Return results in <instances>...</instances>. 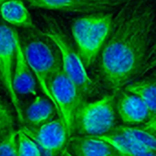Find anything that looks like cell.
Masks as SVG:
<instances>
[{
    "label": "cell",
    "mask_w": 156,
    "mask_h": 156,
    "mask_svg": "<svg viewBox=\"0 0 156 156\" xmlns=\"http://www.w3.org/2000/svg\"><path fill=\"white\" fill-rule=\"evenodd\" d=\"M155 28L153 0H136L121 8L101 53V70L111 89L119 90L138 76Z\"/></svg>",
    "instance_id": "6da1fadb"
},
{
    "label": "cell",
    "mask_w": 156,
    "mask_h": 156,
    "mask_svg": "<svg viewBox=\"0 0 156 156\" xmlns=\"http://www.w3.org/2000/svg\"><path fill=\"white\" fill-rule=\"evenodd\" d=\"M113 25L112 13L87 15L76 19L71 27L78 54L85 69L91 66L102 49Z\"/></svg>",
    "instance_id": "7a4b0ae2"
},
{
    "label": "cell",
    "mask_w": 156,
    "mask_h": 156,
    "mask_svg": "<svg viewBox=\"0 0 156 156\" xmlns=\"http://www.w3.org/2000/svg\"><path fill=\"white\" fill-rule=\"evenodd\" d=\"M115 97L107 95L93 102H82L78 107L73 130L82 136L99 137L112 132L115 125Z\"/></svg>",
    "instance_id": "3957f363"
},
{
    "label": "cell",
    "mask_w": 156,
    "mask_h": 156,
    "mask_svg": "<svg viewBox=\"0 0 156 156\" xmlns=\"http://www.w3.org/2000/svg\"><path fill=\"white\" fill-rule=\"evenodd\" d=\"M45 21L47 23L46 30L44 32L40 31V33L51 40L58 48L61 58L63 71L76 85L81 96L90 92L93 90L94 84L88 76L79 54L71 47L55 18L45 16Z\"/></svg>",
    "instance_id": "277c9868"
},
{
    "label": "cell",
    "mask_w": 156,
    "mask_h": 156,
    "mask_svg": "<svg viewBox=\"0 0 156 156\" xmlns=\"http://www.w3.org/2000/svg\"><path fill=\"white\" fill-rule=\"evenodd\" d=\"M22 48L25 58L36 76L41 90L57 109L48 85L54 74L62 67L61 61L58 60L49 43L37 35H29Z\"/></svg>",
    "instance_id": "5b68a950"
},
{
    "label": "cell",
    "mask_w": 156,
    "mask_h": 156,
    "mask_svg": "<svg viewBox=\"0 0 156 156\" xmlns=\"http://www.w3.org/2000/svg\"><path fill=\"white\" fill-rule=\"evenodd\" d=\"M48 88L56 102L58 116L63 121L70 137L75 113L81 103V95L76 85L65 74L62 67L52 77Z\"/></svg>",
    "instance_id": "8992f818"
},
{
    "label": "cell",
    "mask_w": 156,
    "mask_h": 156,
    "mask_svg": "<svg viewBox=\"0 0 156 156\" xmlns=\"http://www.w3.org/2000/svg\"><path fill=\"white\" fill-rule=\"evenodd\" d=\"M16 30L0 24V81L6 90L10 101L15 108L16 117L20 122H24V112L19 98L13 88V71L16 58Z\"/></svg>",
    "instance_id": "52a82bcc"
},
{
    "label": "cell",
    "mask_w": 156,
    "mask_h": 156,
    "mask_svg": "<svg viewBox=\"0 0 156 156\" xmlns=\"http://www.w3.org/2000/svg\"><path fill=\"white\" fill-rule=\"evenodd\" d=\"M29 6L80 14H104L122 7L136 0H21Z\"/></svg>",
    "instance_id": "ba28073f"
},
{
    "label": "cell",
    "mask_w": 156,
    "mask_h": 156,
    "mask_svg": "<svg viewBox=\"0 0 156 156\" xmlns=\"http://www.w3.org/2000/svg\"><path fill=\"white\" fill-rule=\"evenodd\" d=\"M21 131L53 155L63 150L69 138L66 126L60 118L48 122L35 130L24 127Z\"/></svg>",
    "instance_id": "9c48e42d"
},
{
    "label": "cell",
    "mask_w": 156,
    "mask_h": 156,
    "mask_svg": "<svg viewBox=\"0 0 156 156\" xmlns=\"http://www.w3.org/2000/svg\"><path fill=\"white\" fill-rule=\"evenodd\" d=\"M13 88L17 95H36V80L24 55L18 37L16 39V58L13 71Z\"/></svg>",
    "instance_id": "30bf717a"
},
{
    "label": "cell",
    "mask_w": 156,
    "mask_h": 156,
    "mask_svg": "<svg viewBox=\"0 0 156 156\" xmlns=\"http://www.w3.org/2000/svg\"><path fill=\"white\" fill-rule=\"evenodd\" d=\"M117 110L122 121L127 124L146 123L152 119V114L142 99L127 91L121 93Z\"/></svg>",
    "instance_id": "8fae6325"
},
{
    "label": "cell",
    "mask_w": 156,
    "mask_h": 156,
    "mask_svg": "<svg viewBox=\"0 0 156 156\" xmlns=\"http://www.w3.org/2000/svg\"><path fill=\"white\" fill-rule=\"evenodd\" d=\"M69 144L76 156H120L113 146L98 137H73Z\"/></svg>",
    "instance_id": "7c38bea8"
},
{
    "label": "cell",
    "mask_w": 156,
    "mask_h": 156,
    "mask_svg": "<svg viewBox=\"0 0 156 156\" xmlns=\"http://www.w3.org/2000/svg\"><path fill=\"white\" fill-rule=\"evenodd\" d=\"M57 111L55 105L48 100L41 96H36L35 100L27 108L24 113V121L32 126H41L54 116Z\"/></svg>",
    "instance_id": "4fadbf2b"
},
{
    "label": "cell",
    "mask_w": 156,
    "mask_h": 156,
    "mask_svg": "<svg viewBox=\"0 0 156 156\" xmlns=\"http://www.w3.org/2000/svg\"><path fill=\"white\" fill-rule=\"evenodd\" d=\"M0 14L7 23L21 27L34 28L31 16L21 0H7L0 5Z\"/></svg>",
    "instance_id": "5bb4252c"
},
{
    "label": "cell",
    "mask_w": 156,
    "mask_h": 156,
    "mask_svg": "<svg viewBox=\"0 0 156 156\" xmlns=\"http://www.w3.org/2000/svg\"><path fill=\"white\" fill-rule=\"evenodd\" d=\"M125 91L133 93L145 103L149 109L152 119L156 116V81H137L132 82L125 87Z\"/></svg>",
    "instance_id": "9a60e30c"
},
{
    "label": "cell",
    "mask_w": 156,
    "mask_h": 156,
    "mask_svg": "<svg viewBox=\"0 0 156 156\" xmlns=\"http://www.w3.org/2000/svg\"><path fill=\"white\" fill-rule=\"evenodd\" d=\"M122 131L127 133L129 135L133 137L137 142L146 147L148 150L156 153V137L152 135L151 133L145 132L142 128L136 127H128V126H122Z\"/></svg>",
    "instance_id": "2e32d148"
},
{
    "label": "cell",
    "mask_w": 156,
    "mask_h": 156,
    "mask_svg": "<svg viewBox=\"0 0 156 156\" xmlns=\"http://www.w3.org/2000/svg\"><path fill=\"white\" fill-rule=\"evenodd\" d=\"M18 156H42L37 144L21 130L17 134Z\"/></svg>",
    "instance_id": "e0dca14e"
},
{
    "label": "cell",
    "mask_w": 156,
    "mask_h": 156,
    "mask_svg": "<svg viewBox=\"0 0 156 156\" xmlns=\"http://www.w3.org/2000/svg\"><path fill=\"white\" fill-rule=\"evenodd\" d=\"M14 118L7 106L0 101V141L14 131Z\"/></svg>",
    "instance_id": "ac0fdd59"
},
{
    "label": "cell",
    "mask_w": 156,
    "mask_h": 156,
    "mask_svg": "<svg viewBox=\"0 0 156 156\" xmlns=\"http://www.w3.org/2000/svg\"><path fill=\"white\" fill-rule=\"evenodd\" d=\"M17 134L14 130L0 141V156H18Z\"/></svg>",
    "instance_id": "d6986e66"
},
{
    "label": "cell",
    "mask_w": 156,
    "mask_h": 156,
    "mask_svg": "<svg viewBox=\"0 0 156 156\" xmlns=\"http://www.w3.org/2000/svg\"><path fill=\"white\" fill-rule=\"evenodd\" d=\"M142 129L156 137V116H154L153 119H151L148 122L144 123Z\"/></svg>",
    "instance_id": "ffe728a7"
},
{
    "label": "cell",
    "mask_w": 156,
    "mask_h": 156,
    "mask_svg": "<svg viewBox=\"0 0 156 156\" xmlns=\"http://www.w3.org/2000/svg\"><path fill=\"white\" fill-rule=\"evenodd\" d=\"M118 151V150H117ZM120 156H156L155 152H146V153H140V154H130L122 151H118Z\"/></svg>",
    "instance_id": "44dd1931"
},
{
    "label": "cell",
    "mask_w": 156,
    "mask_h": 156,
    "mask_svg": "<svg viewBox=\"0 0 156 156\" xmlns=\"http://www.w3.org/2000/svg\"><path fill=\"white\" fill-rule=\"evenodd\" d=\"M63 156H72L69 153H68V152H65V154H64V155Z\"/></svg>",
    "instance_id": "7402d4cb"
},
{
    "label": "cell",
    "mask_w": 156,
    "mask_h": 156,
    "mask_svg": "<svg viewBox=\"0 0 156 156\" xmlns=\"http://www.w3.org/2000/svg\"><path fill=\"white\" fill-rule=\"evenodd\" d=\"M5 1H7V0H0V5H1L4 2H5Z\"/></svg>",
    "instance_id": "603a6c76"
},
{
    "label": "cell",
    "mask_w": 156,
    "mask_h": 156,
    "mask_svg": "<svg viewBox=\"0 0 156 156\" xmlns=\"http://www.w3.org/2000/svg\"><path fill=\"white\" fill-rule=\"evenodd\" d=\"M155 65H156V60L155 61H154V62L152 63V66H155Z\"/></svg>",
    "instance_id": "cb8c5ba5"
}]
</instances>
